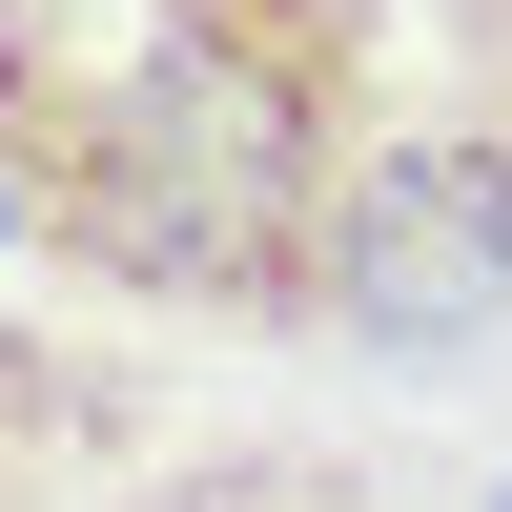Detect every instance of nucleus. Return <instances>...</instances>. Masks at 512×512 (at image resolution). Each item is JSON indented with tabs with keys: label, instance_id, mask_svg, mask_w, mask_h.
Wrapping results in <instances>:
<instances>
[{
	"label": "nucleus",
	"instance_id": "f257e3e1",
	"mask_svg": "<svg viewBox=\"0 0 512 512\" xmlns=\"http://www.w3.org/2000/svg\"><path fill=\"white\" fill-rule=\"evenodd\" d=\"M390 144V0H0L21 246L164 328L328 308V205Z\"/></svg>",
	"mask_w": 512,
	"mask_h": 512
},
{
	"label": "nucleus",
	"instance_id": "423d86ee",
	"mask_svg": "<svg viewBox=\"0 0 512 512\" xmlns=\"http://www.w3.org/2000/svg\"><path fill=\"white\" fill-rule=\"evenodd\" d=\"M0 246H21V185H0Z\"/></svg>",
	"mask_w": 512,
	"mask_h": 512
},
{
	"label": "nucleus",
	"instance_id": "20e7f679",
	"mask_svg": "<svg viewBox=\"0 0 512 512\" xmlns=\"http://www.w3.org/2000/svg\"><path fill=\"white\" fill-rule=\"evenodd\" d=\"M123 512H410L369 451H328V431H185Z\"/></svg>",
	"mask_w": 512,
	"mask_h": 512
},
{
	"label": "nucleus",
	"instance_id": "f03ea898",
	"mask_svg": "<svg viewBox=\"0 0 512 512\" xmlns=\"http://www.w3.org/2000/svg\"><path fill=\"white\" fill-rule=\"evenodd\" d=\"M492 328H512V144H472L451 103H390V144H369L349 205H328V308H308V349L472 369Z\"/></svg>",
	"mask_w": 512,
	"mask_h": 512
},
{
	"label": "nucleus",
	"instance_id": "39448f33",
	"mask_svg": "<svg viewBox=\"0 0 512 512\" xmlns=\"http://www.w3.org/2000/svg\"><path fill=\"white\" fill-rule=\"evenodd\" d=\"M431 103L472 144H512V0H431Z\"/></svg>",
	"mask_w": 512,
	"mask_h": 512
},
{
	"label": "nucleus",
	"instance_id": "7ed1b4c3",
	"mask_svg": "<svg viewBox=\"0 0 512 512\" xmlns=\"http://www.w3.org/2000/svg\"><path fill=\"white\" fill-rule=\"evenodd\" d=\"M164 369L82 308H0V512H123L164 472Z\"/></svg>",
	"mask_w": 512,
	"mask_h": 512
}]
</instances>
